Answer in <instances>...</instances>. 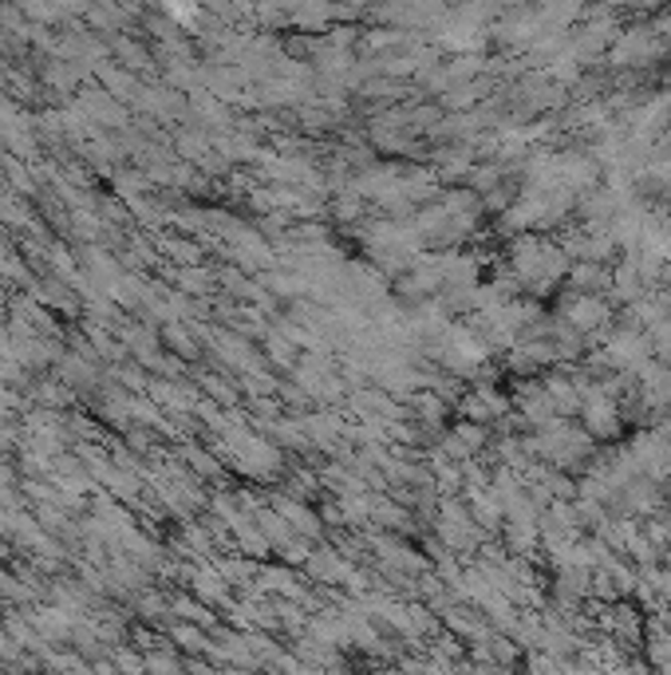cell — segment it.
<instances>
[{"mask_svg": "<svg viewBox=\"0 0 671 675\" xmlns=\"http://www.w3.org/2000/svg\"><path fill=\"white\" fill-rule=\"evenodd\" d=\"M569 268H573V261L565 257V250H561L557 242H545V237H537V234H522V237H514V245H510L506 273L517 288L550 293V288H557L561 281L569 277Z\"/></svg>", "mask_w": 671, "mask_h": 675, "instance_id": "6da1fadb", "label": "cell"}, {"mask_svg": "<svg viewBox=\"0 0 671 675\" xmlns=\"http://www.w3.org/2000/svg\"><path fill=\"white\" fill-rule=\"evenodd\" d=\"M533 459H541V467L550 470H573V467H584V462H593L596 447L593 439L584 434V427L569 423V419H553L545 423L541 431H533L525 439Z\"/></svg>", "mask_w": 671, "mask_h": 675, "instance_id": "7a4b0ae2", "label": "cell"}, {"mask_svg": "<svg viewBox=\"0 0 671 675\" xmlns=\"http://www.w3.org/2000/svg\"><path fill=\"white\" fill-rule=\"evenodd\" d=\"M435 360L446 368V375L466 380V375H478L490 364V344L474 329H466V324H451L446 336L438 340Z\"/></svg>", "mask_w": 671, "mask_h": 675, "instance_id": "3957f363", "label": "cell"}, {"mask_svg": "<svg viewBox=\"0 0 671 675\" xmlns=\"http://www.w3.org/2000/svg\"><path fill=\"white\" fill-rule=\"evenodd\" d=\"M652 360V340L632 324H612L604 332V344L596 352V364H604L612 375H632Z\"/></svg>", "mask_w": 671, "mask_h": 675, "instance_id": "277c9868", "label": "cell"}, {"mask_svg": "<svg viewBox=\"0 0 671 675\" xmlns=\"http://www.w3.org/2000/svg\"><path fill=\"white\" fill-rule=\"evenodd\" d=\"M557 321L569 324L576 336H604L612 329V304L604 296L593 293H569L565 301L557 304Z\"/></svg>", "mask_w": 671, "mask_h": 675, "instance_id": "5b68a950", "label": "cell"}, {"mask_svg": "<svg viewBox=\"0 0 671 675\" xmlns=\"http://www.w3.org/2000/svg\"><path fill=\"white\" fill-rule=\"evenodd\" d=\"M624 450L640 478H648V482H655V486L671 482V439H663L660 431L632 434V442H628Z\"/></svg>", "mask_w": 671, "mask_h": 675, "instance_id": "8992f818", "label": "cell"}, {"mask_svg": "<svg viewBox=\"0 0 671 675\" xmlns=\"http://www.w3.org/2000/svg\"><path fill=\"white\" fill-rule=\"evenodd\" d=\"M609 52L620 68H648L663 52V40L655 28H628V32L616 36V43H612Z\"/></svg>", "mask_w": 671, "mask_h": 675, "instance_id": "52a82bcc", "label": "cell"}, {"mask_svg": "<svg viewBox=\"0 0 671 675\" xmlns=\"http://www.w3.org/2000/svg\"><path fill=\"white\" fill-rule=\"evenodd\" d=\"M506 411H510V399L502 395L494 383H474V388L458 399V415H463V423L486 427V431H490V423H497Z\"/></svg>", "mask_w": 671, "mask_h": 675, "instance_id": "ba28073f", "label": "cell"}, {"mask_svg": "<svg viewBox=\"0 0 671 675\" xmlns=\"http://www.w3.org/2000/svg\"><path fill=\"white\" fill-rule=\"evenodd\" d=\"M438 537H443L451 549H474V546H478V521L471 518L466 502H458V498H446L443 510H438Z\"/></svg>", "mask_w": 671, "mask_h": 675, "instance_id": "9c48e42d", "label": "cell"}, {"mask_svg": "<svg viewBox=\"0 0 671 675\" xmlns=\"http://www.w3.org/2000/svg\"><path fill=\"white\" fill-rule=\"evenodd\" d=\"M569 285H573V293H593V296H604V288L612 285V273L604 265H593V261H576L573 268H569Z\"/></svg>", "mask_w": 671, "mask_h": 675, "instance_id": "30bf717a", "label": "cell"}]
</instances>
